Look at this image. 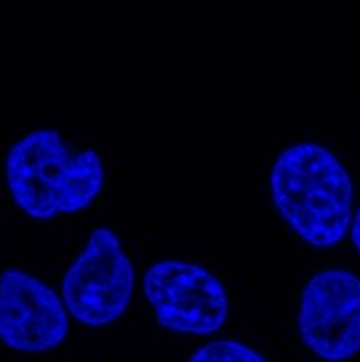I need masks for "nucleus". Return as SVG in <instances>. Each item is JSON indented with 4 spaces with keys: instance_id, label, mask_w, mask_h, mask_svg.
Returning <instances> with one entry per match:
<instances>
[{
    "instance_id": "obj_1",
    "label": "nucleus",
    "mask_w": 360,
    "mask_h": 362,
    "mask_svg": "<svg viewBox=\"0 0 360 362\" xmlns=\"http://www.w3.org/2000/svg\"><path fill=\"white\" fill-rule=\"evenodd\" d=\"M271 199L289 228L311 247L340 245L354 216V183L324 145L301 141L283 148L269 175Z\"/></svg>"
},
{
    "instance_id": "obj_2",
    "label": "nucleus",
    "mask_w": 360,
    "mask_h": 362,
    "mask_svg": "<svg viewBox=\"0 0 360 362\" xmlns=\"http://www.w3.org/2000/svg\"><path fill=\"white\" fill-rule=\"evenodd\" d=\"M4 175L18 210L41 222L90 208L106 183L98 153H71L53 129L21 136L6 153Z\"/></svg>"
},
{
    "instance_id": "obj_3",
    "label": "nucleus",
    "mask_w": 360,
    "mask_h": 362,
    "mask_svg": "<svg viewBox=\"0 0 360 362\" xmlns=\"http://www.w3.org/2000/svg\"><path fill=\"white\" fill-rule=\"evenodd\" d=\"M134 293V267L112 228H94L82 252L67 267L62 301L83 326L104 328L120 320Z\"/></svg>"
},
{
    "instance_id": "obj_4",
    "label": "nucleus",
    "mask_w": 360,
    "mask_h": 362,
    "mask_svg": "<svg viewBox=\"0 0 360 362\" xmlns=\"http://www.w3.org/2000/svg\"><path fill=\"white\" fill-rule=\"evenodd\" d=\"M143 291L161 328L210 336L228 320V291L206 267L187 261H159L143 277Z\"/></svg>"
},
{
    "instance_id": "obj_5",
    "label": "nucleus",
    "mask_w": 360,
    "mask_h": 362,
    "mask_svg": "<svg viewBox=\"0 0 360 362\" xmlns=\"http://www.w3.org/2000/svg\"><path fill=\"white\" fill-rule=\"evenodd\" d=\"M301 342L327 362L360 352V277L346 269H324L303 287L297 312Z\"/></svg>"
},
{
    "instance_id": "obj_6",
    "label": "nucleus",
    "mask_w": 360,
    "mask_h": 362,
    "mask_svg": "<svg viewBox=\"0 0 360 362\" xmlns=\"http://www.w3.org/2000/svg\"><path fill=\"white\" fill-rule=\"evenodd\" d=\"M69 315L62 296L23 269L0 273V340L11 350L37 354L64 344Z\"/></svg>"
},
{
    "instance_id": "obj_7",
    "label": "nucleus",
    "mask_w": 360,
    "mask_h": 362,
    "mask_svg": "<svg viewBox=\"0 0 360 362\" xmlns=\"http://www.w3.org/2000/svg\"><path fill=\"white\" fill-rule=\"evenodd\" d=\"M187 362H267V358L245 342L214 340L199 346Z\"/></svg>"
},
{
    "instance_id": "obj_8",
    "label": "nucleus",
    "mask_w": 360,
    "mask_h": 362,
    "mask_svg": "<svg viewBox=\"0 0 360 362\" xmlns=\"http://www.w3.org/2000/svg\"><path fill=\"white\" fill-rule=\"evenodd\" d=\"M348 236H350V240H352V245H354V248H356V252H359L360 257V206L359 210L354 212V216H352V224H350Z\"/></svg>"
}]
</instances>
